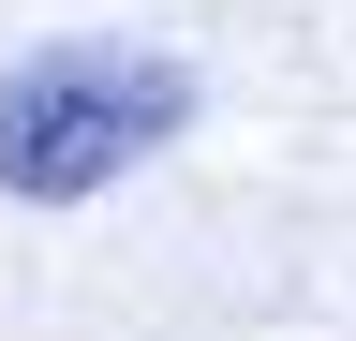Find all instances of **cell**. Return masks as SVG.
<instances>
[{
	"instance_id": "cell-1",
	"label": "cell",
	"mask_w": 356,
	"mask_h": 341,
	"mask_svg": "<svg viewBox=\"0 0 356 341\" xmlns=\"http://www.w3.org/2000/svg\"><path fill=\"white\" fill-rule=\"evenodd\" d=\"M178 134H193V60H163V45L89 30V45L0 60V193L15 208H89Z\"/></svg>"
}]
</instances>
